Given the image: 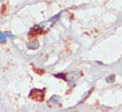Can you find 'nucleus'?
Masks as SVG:
<instances>
[{
  "instance_id": "f257e3e1",
  "label": "nucleus",
  "mask_w": 122,
  "mask_h": 112,
  "mask_svg": "<svg viewBox=\"0 0 122 112\" xmlns=\"http://www.w3.org/2000/svg\"><path fill=\"white\" fill-rule=\"evenodd\" d=\"M30 98L35 100H38V101H42L43 98H45V91L40 89H33L31 90L30 92Z\"/></svg>"
},
{
  "instance_id": "f03ea898",
  "label": "nucleus",
  "mask_w": 122,
  "mask_h": 112,
  "mask_svg": "<svg viewBox=\"0 0 122 112\" xmlns=\"http://www.w3.org/2000/svg\"><path fill=\"white\" fill-rule=\"evenodd\" d=\"M42 32V28L39 26H36L35 28H32L29 32V37H33V36H38Z\"/></svg>"
},
{
  "instance_id": "7ed1b4c3",
  "label": "nucleus",
  "mask_w": 122,
  "mask_h": 112,
  "mask_svg": "<svg viewBox=\"0 0 122 112\" xmlns=\"http://www.w3.org/2000/svg\"><path fill=\"white\" fill-rule=\"evenodd\" d=\"M59 103H60V99L57 96L51 97V99L49 100V104H59Z\"/></svg>"
},
{
  "instance_id": "20e7f679",
  "label": "nucleus",
  "mask_w": 122,
  "mask_h": 112,
  "mask_svg": "<svg viewBox=\"0 0 122 112\" xmlns=\"http://www.w3.org/2000/svg\"><path fill=\"white\" fill-rule=\"evenodd\" d=\"M27 47H28V49H31V50L38 49L39 48V42L38 41H32V42H30V43L27 46Z\"/></svg>"
},
{
  "instance_id": "39448f33",
  "label": "nucleus",
  "mask_w": 122,
  "mask_h": 112,
  "mask_svg": "<svg viewBox=\"0 0 122 112\" xmlns=\"http://www.w3.org/2000/svg\"><path fill=\"white\" fill-rule=\"evenodd\" d=\"M8 33H5V32H0V42H5L6 38L8 37Z\"/></svg>"
},
{
  "instance_id": "423d86ee",
  "label": "nucleus",
  "mask_w": 122,
  "mask_h": 112,
  "mask_svg": "<svg viewBox=\"0 0 122 112\" xmlns=\"http://www.w3.org/2000/svg\"><path fill=\"white\" fill-rule=\"evenodd\" d=\"M114 79H116V77H114L113 74H111V76H109V77L106 78V81L108 82V83H111V82H113V81H114Z\"/></svg>"
},
{
  "instance_id": "0eeeda50",
  "label": "nucleus",
  "mask_w": 122,
  "mask_h": 112,
  "mask_svg": "<svg viewBox=\"0 0 122 112\" xmlns=\"http://www.w3.org/2000/svg\"><path fill=\"white\" fill-rule=\"evenodd\" d=\"M60 16H61V13H58V15H57V16H55V17H53V19H51V20H50V22L55 23L56 21H57V20L59 19V17H60Z\"/></svg>"
}]
</instances>
